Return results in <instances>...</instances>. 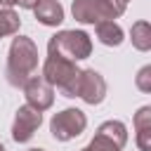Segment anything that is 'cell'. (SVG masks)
I'll list each match as a JSON object with an SVG mask.
<instances>
[{
  "mask_svg": "<svg viewBox=\"0 0 151 151\" xmlns=\"http://www.w3.org/2000/svg\"><path fill=\"white\" fill-rule=\"evenodd\" d=\"M28 151H45V149H28Z\"/></svg>",
  "mask_w": 151,
  "mask_h": 151,
  "instance_id": "20",
  "label": "cell"
},
{
  "mask_svg": "<svg viewBox=\"0 0 151 151\" xmlns=\"http://www.w3.org/2000/svg\"><path fill=\"white\" fill-rule=\"evenodd\" d=\"M97 134L104 137V139H109L116 149H123L125 142H127V130H125V125L120 120H106V123H101L99 130H97Z\"/></svg>",
  "mask_w": 151,
  "mask_h": 151,
  "instance_id": "11",
  "label": "cell"
},
{
  "mask_svg": "<svg viewBox=\"0 0 151 151\" xmlns=\"http://www.w3.org/2000/svg\"><path fill=\"white\" fill-rule=\"evenodd\" d=\"M118 2H123V5H127V2H130V0H118Z\"/></svg>",
  "mask_w": 151,
  "mask_h": 151,
  "instance_id": "19",
  "label": "cell"
},
{
  "mask_svg": "<svg viewBox=\"0 0 151 151\" xmlns=\"http://www.w3.org/2000/svg\"><path fill=\"white\" fill-rule=\"evenodd\" d=\"M42 123V113L35 111L33 106H19L17 116H14V125H12V137L14 142H28L33 137V132L40 127Z\"/></svg>",
  "mask_w": 151,
  "mask_h": 151,
  "instance_id": "8",
  "label": "cell"
},
{
  "mask_svg": "<svg viewBox=\"0 0 151 151\" xmlns=\"http://www.w3.org/2000/svg\"><path fill=\"white\" fill-rule=\"evenodd\" d=\"M0 5H5V7H12V5H19V0H0Z\"/></svg>",
  "mask_w": 151,
  "mask_h": 151,
  "instance_id": "18",
  "label": "cell"
},
{
  "mask_svg": "<svg viewBox=\"0 0 151 151\" xmlns=\"http://www.w3.org/2000/svg\"><path fill=\"white\" fill-rule=\"evenodd\" d=\"M137 87L142 92H151V66H144L137 76Z\"/></svg>",
  "mask_w": 151,
  "mask_h": 151,
  "instance_id": "16",
  "label": "cell"
},
{
  "mask_svg": "<svg viewBox=\"0 0 151 151\" xmlns=\"http://www.w3.org/2000/svg\"><path fill=\"white\" fill-rule=\"evenodd\" d=\"M19 26H21L19 14L14 9H9V7H0V38L14 35L19 31Z\"/></svg>",
  "mask_w": 151,
  "mask_h": 151,
  "instance_id": "14",
  "label": "cell"
},
{
  "mask_svg": "<svg viewBox=\"0 0 151 151\" xmlns=\"http://www.w3.org/2000/svg\"><path fill=\"white\" fill-rule=\"evenodd\" d=\"M0 151H5V146H2V144H0Z\"/></svg>",
  "mask_w": 151,
  "mask_h": 151,
  "instance_id": "21",
  "label": "cell"
},
{
  "mask_svg": "<svg viewBox=\"0 0 151 151\" xmlns=\"http://www.w3.org/2000/svg\"><path fill=\"white\" fill-rule=\"evenodd\" d=\"M92 52V40L85 31H61L50 38L47 54L50 57H64L68 61L87 59Z\"/></svg>",
  "mask_w": 151,
  "mask_h": 151,
  "instance_id": "2",
  "label": "cell"
},
{
  "mask_svg": "<svg viewBox=\"0 0 151 151\" xmlns=\"http://www.w3.org/2000/svg\"><path fill=\"white\" fill-rule=\"evenodd\" d=\"M76 97H80V99L87 101V104H101L104 97H106V83H104L101 73H97L94 68L80 71Z\"/></svg>",
  "mask_w": 151,
  "mask_h": 151,
  "instance_id": "6",
  "label": "cell"
},
{
  "mask_svg": "<svg viewBox=\"0 0 151 151\" xmlns=\"http://www.w3.org/2000/svg\"><path fill=\"white\" fill-rule=\"evenodd\" d=\"M38 2H40V0H19V5H21L24 9H33Z\"/></svg>",
  "mask_w": 151,
  "mask_h": 151,
  "instance_id": "17",
  "label": "cell"
},
{
  "mask_svg": "<svg viewBox=\"0 0 151 151\" xmlns=\"http://www.w3.org/2000/svg\"><path fill=\"white\" fill-rule=\"evenodd\" d=\"M71 12L80 24H101L118 19L125 12V5L118 0H73Z\"/></svg>",
  "mask_w": 151,
  "mask_h": 151,
  "instance_id": "4",
  "label": "cell"
},
{
  "mask_svg": "<svg viewBox=\"0 0 151 151\" xmlns=\"http://www.w3.org/2000/svg\"><path fill=\"white\" fill-rule=\"evenodd\" d=\"M130 38H132V45L142 52L151 50V24L149 21H137L130 31Z\"/></svg>",
  "mask_w": 151,
  "mask_h": 151,
  "instance_id": "13",
  "label": "cell"
},
{
  "mask_svg": "<svg viewBox=\"0 0 151 151\" xmlns=\"http://www.w3.org/2000/svg\"><path fill=\"white\" fill-rule=\"evenodd\" d=\"M24 94H26V101L28 106H33L35 111H47L52 104H54V90L52 85L42 78V76H33L26 80L24 85Z\"/></svg>",
  "mask_w": 151,
  "mask_h": 151,
  "instance_id": "7",
  "label": "cell"
},
{
  "mask_svg": "<svg viewBox=\"0 0 151 151\" xmlns=\"http://www.w3.org/2000/svg\"><path fill=\"white\" fill-rule=\"evenodd\" d=\"M87 125V118L80 109H64L59 113H54L52 123H50V132L57 142H68L78 134H83Z\"/></svg>",
  "mask_w": 151,
  "mask_h": 151,
  "instance_id": "5",
  "label": "cell"
},
{
  "mask_svg": "<svg viewBox=\"0 0 151 151\" xmlns=\"http://www.w3.org/2000/svg\"><path fill=\"white\" fill-rule=\"evenodd\" d=\"M33 12H35V19L45 26H59L64 21V7L57 0H40L33 7Z\"/></svg>",
  "mask_w": 151,
  "mask_h": 151,
  "instance_id": "9",
  "label": "cell"
},
{
  "mask_svg": "<svg viewBox=\"0 0 151 151\" xmlns=\"http://www.w3.org/2000/svg\"><path fill=\"white\" fill-rule=\"evenodd\" d=\"M97 38H99V42H104L109 47H118L123 42V28L116 21H101V24H97Z\"/></svg>",
  "mask_w": 151,
  "mask_h": 151,
  "instance_id": "12",
  "label": "cell"
},
{
  "mask_svg": "<svg viewBox=\"0 0 151 151\" xmlns=\"http://www.w3.org/2000/svg\"><path fill=\"white\" fill-rule=\"evenodd\" d=\"M42 78L50 85H57L64 97H76L80 68L76 66V61H68L64 57H50L47 54V59L42 64Z\"/></svg>",
  "mask_w": 151,
  "mask_h": 151,
  "instance_id": "3",
  "label": "cell"
},
{
  "mask_svg": "<svg viewBox=\"0 0 151 151\" xmlns=\"http://www.w3.org/2000/svg\"><path fill=\"white\" fill-rule=\"evenodd\" d=\"M80 151H120V149H116L109 139H104V137H99V134H94V139L85 146V149H80Z\"/></svg>",
  "mask_w": 151,
  "mask_h": 151,
  "instance_id": "15",
  "label": "cell"
},
{
  "mask_svg": "<svg viewBox=\"0 0 151 151\" xmlns=\"http://www.w3.org/2000/svg\"><path fill=\"white\" fill-rule=\"evenodd\" d=\"M137 144L142 151H151V106H142L134 116Z\"/></svg>",
  "mask_w": 151,
  "mask_h": 151,
  "instance_id": "10",
  "label": "cell"
},
{
  "mask_svg": "<svg viewBox=\"0 0 151 151\" xmlns=\"http://www.w3.org/2000/svg\"><path fill=\"white\" fill-rule=\"evenodd\" d=\"M38 68V47L31 38L19 35L12 40L9 45V54H7V80L14 87H24L28 78H33Z\"/></svg>",
  "mask_w": 151,
  "mask_h": 151,
  "instance_id": "1",
  "label": "cell"
}]
</instances>
